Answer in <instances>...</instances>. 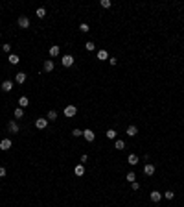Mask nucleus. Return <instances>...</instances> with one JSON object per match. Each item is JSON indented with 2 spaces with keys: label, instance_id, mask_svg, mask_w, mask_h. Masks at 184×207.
<instances>
[{
  "label": "nucleus",
  "instance_id": "nucleus-1",
  "mask_svg": "<svg viewBox=\"0 0 184 207\" xmlns=\"http://www.w3.org/2000/svg\"><path fill=\"white\" fill-rule=\"evenodd\" d=\"M63 113H65V116L72 118V116H76V115H77V107H76V105H66Z\"/></svg>",
  "mask_w": 184,
  "mask_h": 207
},
{
  "label": "nucleus",
  "instance_id": "nucleus-2",
  "mask_svg": "<svg viewBox=\"0 0 184 207\" xmlns=\"http://www.w3.org/2000/svg\"><path fill=\"white\" fill-rule=\"evenodd\" d=\"M61 61H63V67H72V65H74V57L70 56V54H65Z\"/></svg>",
  "mask_w": 184,
  "mask_h": 207
},
{
  "label": "nucleus",
  "instance_id": "nucleus-3",
  "mask_svg": "<svg viewBox=\"0 0 184 207\" xmlns=\"http://www.w3.org/2000/svg\"><path fill=\"white\" fill-rule=\"evenodd\" d=\"M83 137H85V140H88V142H92V140L96 139V133H94L92 130H83Z\"/></svg>",
  "mask_w": 184,
  "mask_h": 207
},
{
  "label": "nucleus",
  "instance_id": "nucleus-4",
  "mask_svg": "<svg viewBox=\"0 0 184 207\" xmlns=\"http://www.w3.org/2000/svg\"><path fill=\"white\" fill-rule=\"evenodd\" d=\"M35 126H37L39 130H44V128L48 126V118H37L35 120Z\"/></svg>",
  "mask_w": 184,
  "mask_h": 207
},
{
  "label": "nucleus",
  "instance_id": "nucleus-5",
  "mask_svg": "<svg viewBox=\"0 0 184 207\" xmlns=\"http://www.w3.org/2000/svg\"><path fill=\"white\" fill-rule=\"evenodd\" d=\"M9 148H11V140L9 139H2L0 140V150L6 152V150H9Z\"/></svg>",
  "mask_w": 184,
  "mask_h": 207
},
{
  "label": "nucleus",
  "instance_id": "nucleus-6",
  "mask_svg": "<svg viewBox=\"0 0 184 207\" xmlns=\"http://www.w3.org/2000/svg\"><path fill=\"white\" fill-rule=\"evenodd\" d=\"M18 26L20 28H30V19L28 17H18Z\"/></svg>",
  "mask_w": 184,
  "mask_h": 207
},
{
  "label": "nucleus",
  "instance_id": "nucleus-7",
  "mask_svg": "<svg viewBox=\"0 0 184 207\" xmlns=\"http://www.w3.org/2000/svg\"><path fill=\"white\" fill-rule=\"evenodd\" d=\"M2 89H4L6 93H9L11 89H13V81H9V80H4V81H2Z\"/></svg>",
  "mask_w": 184,
  "mask_h": 207
},
{
  "label": "nucleus",
  "instance_id": "nucleus-8",
  "mask_svg": "<svg viewBox=\"0 0 184 207\" xmlns=\"http://www.w3.org/2000/svg\"><path fill=\"white\" fill-rule=\"evenodd\" d=\"M144 172H146L147 176H153V174H155V165H151V163H147V165L144 166Z\"/></svg>",
  "mask_w": 184,
  "mask_h": 207
},
{
  "label": "nucleus",
  "instance_id": "nucleus-9",
  "mask_svg": "<svg viewBox=\"0 0 184 207\" xmlns=\"http://www.w3.org/2000/svg\"><path fill=\"white\" fill-rule=\"evenodd\" d=\"M7 128H9V131H11V133H18V124L15 122V120H11V122L7 124Z\"/></svg>",
  "mask_w": 184,
  "mask_h": 207
},
{
  "label": "nucleus",
  "instance_id": "nucleus-10",
  "mask_svg": "<svg viewBox=\"0 0 184 207\" xmlns=\"http://www.w3.org/2000/svg\"><path fill=\"white\" fill-rule=\"evenodd\" d=\"M160 200H162V194H160L158 190H153V192H151V202L156 204V202H160Z\"/></svg>",
  "mask_w": 184,
  "mask_h": 207
},
{
  "label": "nucleus",
  "instance_id": "nucleus-11",
  "mask_svg": "<svg viewBox=\"0 0 184 207\" xmlns=\"http://www.w3.org/2000/svg\"><path fill=\"white\" fill-rule=\"evenodd\" d=\"M98 59H100V61L109 59V54H107V50H98Z\"/></svg>",
  "mask_w": 184,
  "mask_h": 207
},
{
  "label": "nucleus",
  "instance_id": "nucleus-12",
  "mask_svg": "<svg viewBox=\"0 0 184 207\" xmlns=\"http://www.w3.org/2000/svg\"><path fill=\"white\" fill-rule=\"evenodd\" d=\"M15 81H17L18 85H20V83H24V81H26V74H24V72H18L17 76H15Z\"/></svg>",
  "mask_w": 184,
  "mask_h": 207
},
{
  "label": "nucleus",
  "instance_id": "nucleus-13",
  "mask_svg": "<svg viewBox=\"0 0 184 207\" xmlns=\"http://www.w3.org/2000/svg\"><path fill=\"white\" fill-rule=\"evenodd\" d=\"M44 70H46V72H52V70H53V61L52 59H46L44 61Z\"/></svg>",
  "mask_w": 184,
  "mask_h": 207
},
{
  "label": "nucleus",
  "instance_id": "nucleus-14",
  "mask_svg": "<svg viewBox=\"0 0 184 207\" xmlns=\"http://www.w3.org/2000/svg\"><path fill=\"white\" fill-rule=\"evenodd\" d=\"M136 133H138L136 126H129L127 128V135H129V137H136Z\"/></svg>",
  "mask_w": 184,
  "mask_h": 207
},
{
  "label": "nucleus",
  "instance_id": "nucleus-15",
  "mask_svg": "<svg viewBox=\"0 0 184 207\" xmlns=\"http://www.w3.org/2000/svg\"><path fill=\"white\" fill-rule=\"evenodd\" d=\"M74 174H76V176H83L85 174V166L83 165H77L76 168H74Z\"/></svg>",
  "mask_w": 184,
  "mask_h": 207
},
{
  "label": "nucleus",
  "instance_id": "nucleus-16",
  "mask_svg": "<svg viewBox=\"0 0 184 207\" xmlns=\"http://www.w3.org/2000/svg\"><path fill=\"white\" fill-rule=\"evenodd\" d=\"M50 56H52V57H57V56H59V46H57V45H53L52 48H50Z\"/></svg>",
  "mask_w": 184,
  "mask_h": 207
},
{
  "label": "nucleus",
  "instance_id": "nucleus-17",
  "mask_svg": "<svg viewBox=\"0 0 184 207\" xmlns=\"http://www.w3.org/2000/svg\"><path fill=\"white\" fill-rule=\"evenodd\" d=\"M7 59H9V63H11V65H17L18 61H20V59H18V56H17V54H9V57H7Z\"/></svg>",
  "mask_w": 184,
  "mask_h": 207
},
{
  "label": "nucleus",
  "instance_id": "nucleus-18",
  "mask_svg": "<svg viewBox=\"0 0 184 207\" xmlns=\"http://www.w3.org/2000/svg\"><path fill=\"white\" fill-rule=\"evenodd\" d=\"M127 161H129V165H136V163H138V155L131 154V155H129V159H127Z\"/></svg>",
  "mask_w": 184,
  "mask_h": 207
},
{
  "label": "nucleus",
  "instance_id": "nucleus-19",
  "mask_svg": "<svg viewBox=\"0 0 184 207\" xmlns=\"http://www.w3.org/2000/svg\"><path fill=\"white\" fill-rule=\"evenodd\" d=\"M24 116V111H22V107H17L15 109V118H22Z\"/></svg>",
  "mask_w": 184,
  "mask_h": 207
},
{
  "label": "nucleus",
  "instance_id": "nucleus-20",
  "mask_svg": "<svg viewBox=\"0 0 184 207\" xmlns=\"http://www.w3.org/2000/svg\"><path fill=\"white\" fill-rule=\"evenodd\" d=\"M114 148H116V150H123V148H125V142H123V140H116V142H114Z\"/></svg>",
  "mask_w": 184,
  "mask_h": 207
},
{
  "label": "nucleus",
  "instance_id": "nucleus-21",
  "mask_svg": "<svg viewBox=\"0 0 184 207\" xmlns=\"http://www.w3.org/2000/svg\"><path fill=\"white\" fill-rule=\"evenodd\" d=\"M28 104H30V100L26 98V96H22V98L18 100V105H20V107H26V105H28Z\"/></svg>",
  "mask_w": 184,
  "mask_h": 207
},
{
  "label": "nucleus",
  "instance_id": "nucleus-22",
  "mask_svg": "<svg viewBox=\"0 0 184 207\" xmlns=\"http://www.w3.org/2000/svg\"><path fill=\"white\" fill-rule=\"evenodd\" d=\"M46 118H48V120H55L57 118V111H53V109H52V111H48V116H46Z\"/></svg>",
  "mask_w": 184,
  "mask_h": 207
},
{
  "label": "nucleus",
  "instance_id": "nucleus-23",
  "mask_svg": "<svg viewBox=\"0 0 184 207\" xmlns=\"http://www.w3.org/2000/svg\"><path fill=\"white\" fill-rule=\"evenodd\" d=\"M35 15H37L39 19H42V17L46 15V9H44V7H39V9H37V13H35Z\"/></svg>",
  "mask_w": 184,
  "mask_h": 207
},
{
  "label": "nucleus",
  "instance_id": "nucleus-24",
  "mask_svg": "<svg viewBox=\"0 0 184 207\" xmlns=\"http://www.w3.org/2000/svg\"><path fill=\"white\" fill-rule=\"evenodd\" d=\"M85 48H87V50H88V52H92V50H96V45H94V43H92V41H88V43H87V45H85Z\"/></svg>",
  "mask_w": 184,
  "mask_h": 207
},
{
  "label": "nucleus",
  "instance_id": "nucleus-25",
  "mask_svg": "<svg viewBox=\"0 0 184 207\" xmlns=\"http://www.w3.org/2000/svg\"><path fill=\"white\" fill-rule=\"evenodd\" d=\"M127 181L135 183V181H136V174H135V172H129V174H127Z\"/></svg>",
  "mask_w": 184,
  "mask_h": 207
},
{
  "label": "nucleus",
  "instance_id": "nucleus-26",
  "mask_svg": "<svg viewBox=\"0 0 184 207\" xmlns=\"http://www.w3.org/2000/svg\"><path fill=\"white\" fill-rule=\"evenodd\" d=\"M107 139H116V131L114 130H107Z\"/></svg>",
  "mask_w": 184,
  "mask_h": 207
},
{
  "label": "nucleus",
  "instance_id": "nucleus-27",
  "mask_svg": "<svg viewBox=\"0 0 184 207\" xmlns=\"http://www.w3.org/2000/svg\"><path fill=\"white\" fill-rule=\"evenodd\" d=\"M101 7H105V9H107V7H111V0H101Z\"/></svg>",
  "mask_w": 184,
  "mask_h": 207
},
{
  "label": "nucleus",
  "instance_id": "nucleus-28",
  "mask_svg": "<svg viewBox=\"0 0 184 207\" xmlns=\"http://www.w3.org/2000/svg\"><path fill=\"white\" fill-rule=\"evenodd\" d=\"M72 135H74V137H81V135H83V130H77V128H76V130L72 131Z\"/></svg>",
  "mask_w": 184,
  "mask_h": 207
},
{
  "label": "nucleus",
  "instance_id": "nucleus-29",
  "mask_svg": "<svg viewBox=\"0 0 184 207\" xmlns=\"http://www.w3.org/2000/svg\"><path fill=\"white\" fill-rule=\"evenodd\" d=\"M79 30H81L83 33H87V32H88V24H87V22H83V24L79 26Z\"/></svg>",
  "mask_w": 184,
  "mask_h": 207
},
{
  "label": "nucleus",
  "instance_id": "nucleus-30",
  "mask_svg": "<svg viewBox=\"0 0 184 207\" xmlns=\"http://www.w3.org/2000/svg\"><path fill=\"white\" fill-rule=\"evenodd\" d=\"M166 198H168V200H173V198H175V192H171V190H166Z\"/></svg>",
  "mask_w": 184,
  "mask_h": 207
},
{
  "label": "nucleus",
  "instance_id": "nucleus-31",
  "mask_svg": "<svg viewBox=\"0 0 184 207\" xmlns=\"http://www.w3.org/2000/svg\"><path fill=\"white\" fill-rule=\"evenodd\" d=\"M2 50H4V52H9V50H11V45H2Z\"/></svg>",
  "mask_w": 184,
  "mask_h": 207
},
{
  "label": "nucleus",
  "instance_id": "nucleus-32",
  "mask_svg": "<svg viewBox=\"0 0 184 207\" xmlns=\"http://www.w3.org/2000/svg\"><path fill=\"white\" fill-rule=\"evenodd\" d=\"M109 63H111V65H116V63H118V59H116V57H109Z\"/></svg>",
  "mask_w": 184,
  "mask_h": 207
},
{
  "label": "nucleus",
  "instance_id": "nucleus-33",
  "mask_svg": "<svg viewBox=\"0 0 184 207\" xmlns=\"http://www.w3.org/2000/svg\"><path fill=\"white\" fill-rule=\"evenodd\" d=\"M4 176H6V168H4V166H0V178H4Z\"/></svg>",
  "mask_w": 184,
  "mask_h": 207
},
{
  "label": "nucleus",
  "instance_id": "nucleus-34",
  "mask_svg": "<svg viewBox=\"0 0 184 207\" xmlns=\"http://www.w3.org/2000/svg\"><path fill=\"white\" fill-rule=\"evenodd\" d=\"M140 189V185H138V181H135V183H133V190H138Z\"/></svg>",
  "mask_w": 184,
  "mask_h": 207
}]
</instances>
